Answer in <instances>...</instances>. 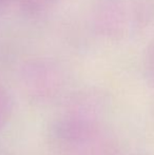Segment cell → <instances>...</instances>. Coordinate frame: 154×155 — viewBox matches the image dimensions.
Wrapping results in <instances>:
<instances>
[{"mask_svg": "<svg viewBox=\"0 0 154 155\" xmlns=\"http://www.w3.org/2000/svg\"><path fill=\"white\" fill-rule=\"evenodd\" d=\"M151 52H152V60L154 61V45H152V51Z\"/></svg>", "mask_w": 154, "mask_h": 155, "instance_id": "obj_1", "label": "cell"}]
</instances>
